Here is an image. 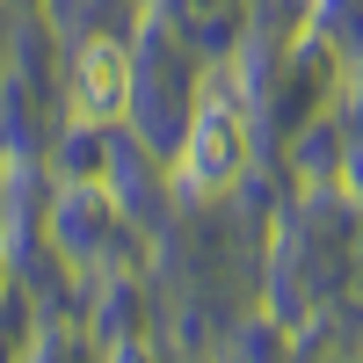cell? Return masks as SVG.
Listing matches in <instances>:
<instances>
[{
	"instance_id": "obj_1",
	"label": "cell",
	"mask_w": 363,
	"mask_h": 363,
	"mask_svg": "<svg viewBox=\"0 0 363 363\" xmlns=\"http://www.w3.org/2000/svg\"><path fill=\"white\" fill-rule=\"evenodd\" d=\"M247 160V131H240V109L225 102H203L196 124H189V145H182V174H189V189H225Z\"/></svg>"
},
{
	"instance_id": "obj_2",
	"label": "cell",
	"mask_w": 363,
	"mask_h": 363,
	"mask_svg": "<svg viewBox=\"0 0 363 363\" xmlns=\"http://www.w3.org/2000/svg\"><path fill=\"white\" fill-rule=\"evenodd\" d=\"M124 109H131V58L116 44H87L73 73V116L80 124H116Z\"/></svg>"
}]
</instances>
